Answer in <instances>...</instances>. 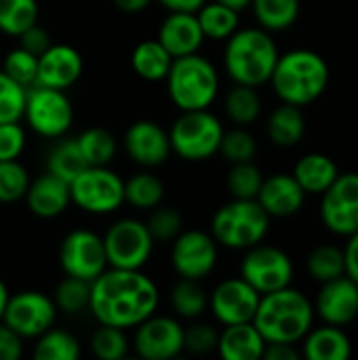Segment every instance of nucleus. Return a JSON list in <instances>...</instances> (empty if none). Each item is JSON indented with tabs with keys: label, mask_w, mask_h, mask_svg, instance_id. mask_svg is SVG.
<instances>
[{
	"label": "nucleus",
	"mask_w": 358,
	"mask_h": 360,
	"mask_svg": "<svg viewBox=\"0 0 358 360\" xmlns=\"http://www.w3.org/2000/svg\"><path fill=\"white\" fill-rule=\"evenodd\" d=\"M251 323L257 327L266 344H298L312 329L314 304L289 285L285 289L264 293Z\"/></svg>",
	"instance_id": "f03ea898"
},
{
	"label": "nucleus",
	"mask_w": 358,
	"mask_h": 360,
	"mask_svg": "<svg viewBox=\"0 0 358 360\" xmlns=\"http://www.w3.org/2000/svg\"><path fill=\"white\" fill-rule=\"evenodd\" d=\"M91 352L99 360H120L129 356L131 342L127 338L124 329L110 327V325H99L93 335H91Z\"/></svg>",
	"instance_id": "58836bf2"
},
{
	"label": "nucleus",
	"mask_w": 358,
	"mask_h": 360,
	"mask_svg": "<svg viewBox=\"0 0 358 360\" xmlns=\"http://www.w3.org/2000/svg\"><path fill=\"white\" fill-rule=\"evenodd\" d=\"M217 2H222V4H226V6H230V8L238 11V13H243L251 4V0H217Z\"/></svg>",
	"instance_id": "13d9d810"
},
{
	"label": "nucleus",
	"mask_w": 358,
	"mask_h": 360,
	"mask_svg": "<svg viewBox=\"0 0 358 360\" xmlns=\"http://www.w3.org/2000/svg\"><path fill=\"white\" fill-rule=\"evenodd\" d=\"M27 146V133L17 122H0V160H19Z\"/></svg>",
	"instance_id": "09e8293b"
},
{
	"label": "nucleus",
	"mask_w": 358,
	"mask_h": 360,
	"mask_svg": "<svg viewBox=\"0 0 358 360\" xmlns=\"http://www.w3.org/2000/svg\"><path fill=\"white\" fill-rule=\"evenodd\" d=\"M160 291L143 270L106 268L91 283L89 312L97 325L135 329L158 310Z\"/></svg>",
	"instance_id": "f257e3e1"
},
{
	"label": "nucleus",
	"mask_w": 358,
	"mask_h": 360,
	"mask_svg": "<svg viewBox=\"0 0 358 360\" xmlns=\"http://www.w3.org/2000/svg\"><path fill=\"white\" fill-rule=\"evenodd\" d=\"M249 8L260 27L272 32H285L295 25L300 17V0H251Z\"/></svg>",
	"instance_id": "c756f323"
},
{
	"label": "nucleus",
	"mask_w": 358,
	"mask_h": 360,
	"mask_svg": "<svg viewBox=\"0 0 358 360\" xmlns=\"http://www.w3.org/2000/svg\"><path fill=\"white\" fill-rule=\"evenodd\" d=\"M306 270L317 283H329L346 274L344 249L333 245H319L306 257Z\"/></svg>",
	"instance_id": "e433bc0d"
},
{
	"label": "nucleus",
	"mask_w": 358,
	"mask_h": 360,
	"mask_svg": "<svg viewBox=\"0 0 358 360\" xmlns=\"http://www.w3.org/2000/svg\"><path fill=\"white\" fill-rule=\"evenodd\" d=\"M241 278H245L260 295L285 289L293 281L291 257L272 245H255L241 259Z\"/></svg>",
	"instance_id": "f8f14e48"
},
{
	"label": "nucleus",
	"mask_w": 358,
	"mask_h": 360,
	"mask_svg": "<svg viewBox=\"0 0 358 360\" xmlns=\"http://www.w3.org/2000/svg\"><path fill=\"white\" fill-rule=\"evenodd\" d=\"M162 198H165V184L150 169H143L124 181V205H131L133 209L150 211L158 207Z\"/></svg>",
	"instance_id": "473e14b6"
},
{
	"label": "nucleus",
	"mask_w": 358,
	"mask_h": 360,
	"mask_svg": "<svg viewBox=\"0 0 358 360\" xmlns=\"http://www.w3.org/2000/svg\"><path fill=\"white\" fill-rule=\"evenodd\" d=\"M114 6L120 11V13H127V15H137V13H143L146 8H150V4L154 0H112Z\"/></svg>",
	"instance_id": "6e6d98bb"
},
{
	"label": "nucleus",
	"mask_w": 358,
	"mask_h": 360,
	"mask_svg": "<svg viewBox=\"0 0 358 360\" xmlns=\"http://www.w3.org/2000/svg\"><path fill=\"white\" fill-rule=\"evenodd\" d=\"M314 312L327 325H350L358 316V285L346 274L323 283L314 302Z\"/></svg>",
	"instance_id": "aec40b11"
},
{
	"label": "nucleus",
	"mask_w": 358,
	"mask_h": 360,
	"mask_svg": "<svg viewBox=\"0 0 358 360\" xmlns=\"http://www.w3.org/2000/svg\"><path fill=\"white\" fill-rule=\"evenodd\" d=\"M302 356V352L295 348V344H283V342H274V344H266L264 348V356L266 360H298Z\"/></svg>",
	"instance_id": "603ef678"
},
{
	"label": "nucleus",
	"mask_w": 358,
	"mask_h": 360,
	"mask_svg": "<svg viewBox=\"0 0 358 360\" xmlns=\"http://www.w3.org/2000/svg\"><path fill=\"white\" fill-rule=\"evenodd\" d=\"M329 78V65L323 55L310 49H293L279 55L270 84L283 103L304 108L327 91Z\"/></svg>",
	"instance_id": "7ed1b4c3"
},
{
	"label": "nucleus",
	"mask_w": 358,
	"mask_h": 360,
	"mask_svg": "<svg viewBox=\"0 0 358 360\" xmlns=\"http://www.w3.org/2000/svg\"><path fill=\"white\" fill-rule=\"evenodd\" d=\"M219 245L205 230H181L171 240V266L179 278L205 281L217 266Z\"/></svg>",
	"instance_id": "4468645a"
},
{
	"label": "nucleus",
	"mask_w": 358,
	"mask_h": 360,
	"mask_svg": "<svg viewBox=\"0 0 358 360\" xmlns=\"http://www.w3.org/2000/svg\"><path fill=\"white\" fill-rule=\"evenodd\" d=\"M27 129L42 139L65 137L74 124V105L65 91L32 84L25 95L23 118Z\"/></svg>",
	"instance_id": "6e6552de"
},
{
	"label": "nucleus",
	"mask_w": 358,
	"mask_h": 360,
	"mask_svg": "<svg viewBox=\"0 0 358 360\" xmlns=\"http://www.w3.org/2000/svg\"><path fill=\"white\" fill-rule=\"evenodd\" d=\"M217 340H219V331L209 323H200L198 319L190 327H184V350H188L190 354L203 356L215 352Z\"/></svg>",
	"instance_id": "de8ad7c7"
},
{
	"label": "nucleus",
	"mask_w": 358,
	"mask_h": 360,
	"mask_svg": "<svg viewBox=\"0 0 358 360\" xmlns=\"http://www.w3.org/2000/svg\"><path fill=\"white\" fill-rule=\"evenodd\" d=\"M59 266L65 276L93 283L108 268L103 238L89 228L68 232L59 245Z\"/></svg>",
	"instance_id": "ddd939ff"
},
{
	"label": "nucleus",
	"mask_w": 358,
	"mask_h": 360,
	"mask_svg": "<svg viewBox=\"0 0 358 360\" xmlns=\"http://www.w3.org/2000/svg\"><path fill=\"white\" fill-rule=\"evenodd\" d=\"M103 238V249L108 257V268L122 270H143L154 253V238L146 226V221L135 217L116 219Z\"/></svg>",
	"instance_id": "9d476101"
},
{
	"label": "nucleus",
	"mask_w": 358,
	"mask_h": 360,
	"mask_svg": "<svg viewBox=\"0 0 358 360\" xmlns=\"http://www.w3.org/2000/svg\"><path fill=\"white\" fill-rule=\"evenodd\" d=\"M156 38L171 53L173 59L198 53L205 42L196 13H169L162 19Z\"/></svg>",
	"instance_id": "5701e85b"
},
{
	"label": "nucleus",
	"mask_w": 358,
	"mask_h": 360,
	"mask_svg": "<svg viewBox=\"0 0 358 360\" xmlns=\"http://www.w3.org/2000/svg\"><path fill=\"white\" fill-rule=\"evenodd\" d=\"M344 259H346V276H350L358 285V232L348 236V245L344 247Z\"/></svg>",
	"instance_id": "864d4df0"
},
{
	"label": "nucleus",
	"mask_w": 358,
	"mask_h": 360,
	"mask_svg": "<svg viewBox=\"0 0 358 360\" xmlns=\"http://www.w3.org/2000/svg\"><path fill=\"white\" fill-rule=\"evenodd\" d=\"M196 19L205 40H215V42H226L241 27V13L217 0H207L196 11Z\"/></svg>",
	"instance_id": "c85d7f7f"
},
{
	"label": "nucleus",
	"mask_w": 358,
	"mask_h": 360,
	"mask_svg": "<svg viewBox=\"0 0 358 360\" xmlns=\"http://www.w3.org/2000/svg\"><path fill=\"white\" fill-rule=\"evenodd\" d=\"M171 308L177 319H200L209 310V293L203 287V281L179 278L171 289Z\"/></svg>",
	"instance_id": "7c9ffc66"
},
{
	"label": "nucleus",
	"mask_w": 358,
	"mask_h": 360,
	"mask_svg": "<svg viewBox=\"0 0 358 360\" xmlns=\"http://www.w3.org/2000/svg\"><path fill=\"white\" fill-rule=\"evenodd\" d=\"M2 72L6 76H11L15 82L23 84L25 89H30L32 84H36V72H38V55L30 53L23 46H15L6 53L4 61H2Z\"/></svg>",
	"instance_id": "a18cd8bd"
},
{
	"label": "nucleus",
	"mask_w": 358,
	"mask_h": 360,
	"mask_svg": "<svg viewBox=\"0 0 358 360\" xmlns=\"http://www.w3.org/2000/svg\"><path fill=\"white\" fill-rule=\"evenodd\" d=\"M32 177L19 160H0V205L23 200Z\"/></svg>",
	"instance_id": "79ce46f5"
},
{
	"label": "nucleus",
	"mask_w": 358,
	"mask_h": 360,
	"mask_svg": "<svg viewBox=\"0 0 358 360\" xmlns=\"http://www.w3.org/2000/svg\"><path fill=\"white\" fill-rule=\"evenodd\" d=\"M262 184H264V173L253 160L234 162L226 179V186L232 198H257Z\"/></svg>",
	"instance_id": "a19ab883"
},
{
	"label": "nucleus",
	"mask_w": 358,
	"mask_h": 360,
	"mask_svg": "<svg viewBox=\"0 0 358 360\" xmlns=\"http://www.w3.org/2000/svg\"><path fill=\"white\" fill-rule=\"evenodd\" d=\"M321 221L338 236L358 232V173H340L321 194Z\"/></svg>",
	"instance_id": "dca6fc26"
},
{
	"label": "nucleus",
	"mask_w": 358,
	"mask_h": 360,
	"mask_svg": "<svg viewBox=\"0 0 358 360\" xmlns=\"http://www.w3.org/2000/svg\"><path fill=\"white\" fill-rule=\"evenodd\" d=\"M89 297H91V283L74 278V276H65L53 293V302L57 310L70 316L87 312Z\"/></svg>",
	"instance_id": "ea45409f"
},
{
	"label": "nucleus",
	"mask_w": 358,
	"mask_h": 360,
	"mask_svg": "<svg viewBox=\"0 0 358 360\" xmlns=\"http://www.w3.org/2000/svg\"><path fill=\"white\" fill-rule=\"evenodd\" d=\"M266 133L276 148H295L306 133V118L302 108L281 101V105L274 108L268 116Z\"/></svg>",
	"instance_id": "bb28decb"
},
{
	"label": "nucleus",
	"mask_w": 358,
	"mask_h": 360,
	"mask_svg": "<svg viewBox=\"0 0 358 360\" xmlns=\"http://www.w3.org/2000/svg\"><path fill=\"white\" fill-rule=\"evenodd\" d=\"M171 103L179 112L209 110L219 95V72L215 63L198 53L175 57L165 78Z\"/></svg>",
	"instance_id": "39448f33"
},
{
	"label": "nucleus",
	"mask_w": 358,
	"mask_h": 360,
	"mask_svg": "<svg viewBox=\"0 0 358 360\" xmlns=\"http://www.w3.org/2000/svg\"><path fill=\"white\" fill-rule=\"evenodd\" d=\"M300 352L306 360H346L352 356V342L342 327L325 323L304 335Z\"/></svg>",
	"instance_id": "b1692460"
},
{
	"label": "nucleus",
	"mask_w": 358,
	"mask_h": 360,
	"mask_svg": "<svg viewBox=\"0 0 358 360\" xmlns=\"http://www.w3.org/2000/svg\"><path fill=\"white\" fill-rule=\"evenodd\" d=\"M146 226H148L154 240L171 243L184 230V219H181V213L175 207H167V205L160 202L158 207L150 209Z\"/></svg>",
	"instance_id": "c03bdc74"
},
{
	"label": "nucleus",
	"mask_w": 358,
	"mask_h": 360,
	"mask_svg": "<svg viewBox=\"0 0 358 360\" xmlns=\"http://www.w3.org/2000/svg\"><path fill=\"white\" fill-rule=\"evenodd\" d=\"M70 198L89 215H112L124 205V179L110 167H87L70 181Z\"/></svg>",
	"instance_id": "1a4fd4ad"
},
{
	"label": "nucleus",
	"mask_w": 358,
	"mask_h": 360,
	"mask_svg": "<svg viewBox=\"0 0 358 360\" xmlns=\"http://www.w3.org/2000/svg\"><path fill=\"white\" fill-rule=\"evenodd\" d=\"M264 348L266 340L253 323L228 325L219 331L217 352L224 360H260Z\"/></svg>",
	"instance_id": "393cba45"
},
{
	"label": "nucleus",
	"mask_w": 358,
	"mask_h": 360,
	"mask_svg": "<svg viewBox=\"0 0 358 360\" xmlns=\"http://www.w3.org/2000/svg\"><path fill=\"white\" fill-rule=\"evenodd\" d=\"M27 209L32 215L40 219H55L68 211L72 205L70 198V184L63 181L61 177L44 171L36 179L30 181L27 192L23 196Z\"/></svg>",
	"instance_id": "4be33fe9"
},
{
	"label": "nucleus",
	"mask_w": 358,
	"mask_h": 360,
	"mask_svg": "<svg viewBox=\"0 0 358 360\" xmlns=\"http://www.w3.org/2000/svg\"><path fill=\"white\" fill-rule=\"evenodd\" d=\"M51 44H53V40H51L49 32H46L40 23L30 25V27L19 36V46L27 49V51H30V53H34V55L44 53Z\"/></svg>",
	"instance_id": "8fccbe9b"
},
{
	"label": "nucleus",
	"mask_w": 358,
	"mask_h": 360,
	"mask_svg": "<svg viewBox=\"0 0 358 360\" xmlns=\"http://www.w3.org/2000/svg\"><path fill=\"white\" fill-rule=\"evenodd\" d=\"M122 148L131 162H135L141 169H156L165 165L173 154L169 131L150 118H141L129 124L122 137Z\"/></svg>",
	"instance_id": "a211bd4d"
},
{
	"label": "nucleus",
	"mask_w": 358,
	"mask_h": 360,
	"mask_svg": "<svg viewBox=\"0 0 358 360\" xmlns=\"http://www.w3.org/2000/svg\"><path fill=\"white\" fill-rule=\"evenodd\" d=\"M82 354L80 342L65 329L55 325L34 340L32 356L36 360H78Z\"/></svg>",
	"instance_id": "72a5a7b5"
},
{
	"label": "nucleus",
	"mask_w": 358,
	"mask_h": 360,
	"mask_svg": "<svg viewBox=\"0 0 358 360\" xmlns=\"http://www.w3.org/2000/svg\"><path fill=\"white\" fill-rule=\"evenodd\" d=\"M279 46L264 27H238L224 46V70L236 84L262 86L270 82L279 61Z\"/></svg>",
	"instance_id": "20e7f679"
},
{
	"label": "nucleus",
	"mask_w": 358,
	"mask_h": 360,
	"mask_svg": "<svg viewBox=\"0 0 358 360\" xmlns=\"http://www.w3.org/2000/svg\"><path fill=\"white\" fill-rule=\"evenodd\" d=\"M270 215L255 198H232L211 217V236L230 251H247L268 236Z\"/></svg>",
	"instance_id": "423d86ee"
},
{
	"label": "nucleus",
	"mask_w": 358,
	"mask_h": 360,
	"mask_svg": "<svg viewBox=\"0 0 358 360\" xmlns=\"http://www.w3.org/2000/svg\"><path fill=\"white\" fill-rule=\"evenodd\" d=\"M84 70L82 55L63 42H53L44 53L38 55V72H36V84L53 86L68 91L74 86Z\"/></svg>",
	"instance_id": "6ab92c4d"
},
{
	"label": "nucleus",
	"mask_w": 358,
	"mask_h": 360,
	"mask_svg": "<svg viewBox=\"0 0 358 360\" xmlns=\"http://www.w3.org/2000/svg\"><path fill=\"white\" fill-rule=\"evenodd\" d=\"M167 13H196L207 0H156Z\"/></svg>",
	"instance_id": "5fc2aeb1"
},
{
	"label": "nucleus",
	"mask_w": 358,
	"mask_h": 360,
	"mask_svg": "<svg viewBox=\"0 0 358 360\" xmlns=\"http://www.w3.org/2000/svg\"><path fill=\"white\" fill-rule=\"evenodd\" d=\"M27 89L0 70V122H21Z\"/></svg>",
	"instance_id": "49530a36"
},
{
	"label": "nucleus",
	"mask_w": 358,
	"mask_h": 360,
	"mask_svg": "<svg viewBox=\"0 0 358 360\" xmlns=\"http://www.w3.org/2000/svg\"><path fill=\"white\" fill-rule=\"evenodd\" d=\"M171 63H173V57L158 42V38L141 40L131 51V68H133V72L141 80H148V82H165Z\"/></svg>",
	"instance_id": "cd10ccee"
},
{
	"label": "nucleus",
	"mask_w": 358,
	"mask_h": 360,
	"mask_svg": "<svg viewBox=\"0 0 358 360\" xmlns=\"http://www.w3.org/2000/svg\"><path fill=\"white\" fill-rule=\"evenodd\" d=\"M338 175H340V169L333 162V158L321 152L304 154L293 167V177L298 179V184L304 188L306 194L321 196L338 179Z\"/></svg>",
	"instance_id": "a878e982"
},
{
	"label": "nucleus",
	"mask_w": 358,
	"mask_h": 360,
	"mask_svg": "<svg viewBox=\"0 0 358 360\" xmlns=\"http://www.w3.org/2000/svg\"><path fill=\"white\" fill-rule=\"evenodd\" d=\"M224 131L222 120L209 110L179 112L169 129L171 152L186 162H205L219 154Z\"/></svg>",
	"instance_id": "0eeeda50"
},
{
	"label": "nucleus",
	"mask_w": 358,
	"mask_h": 360,
	"mask_svg": "<svg viewBox=\"0 0 358 360\" xmlns=\"http://www.w3.org/2000/svg\"><path fill=\"white\" fill-rule=\"evenodd\" d=\"M262 95L257 86L249 84H236L226 93L224 97V110L226 116L236 124V127H249L262 116Z\"/></svg>",
	"instance_id": "2f4dec72"
},
{
	"label": "nucleus",
	"mask_w": 358,
	"mask_h": 360,
	"mask_svg": "<svg viewBox=\"0 0 358 360\" xmlns=\"http://www.w3.org/2000/svg\"><path fill=\"white\" fill-rule=\"evenodd\" d=\"M219 154L230 162H247L253 160L257 154V141L255 137L247 131V127H236L230 131H224L222 143H219Z\"/></svg>",
	"instance_id": "37998d69"
},
{
	"label": "nucleus",
	"mask_w": 358,
	"mask_h": 360,
	"mask_svg": "<svg viewBox=\"0 0 358 360\" xmlns=\"http://www.w3.org/2000/svg\"><path fill=\"white\" fill-rule=\"evenodd\" d=\"M8 287H6V283L2 281V276H0V321H2V316H4V308H6V302H8Z\"/></svg>",
	"instance_id": "4d7b16f0"
},
{
	"label": "nucleus",
	"mask_w": 358,
	"mask_h": 360,
	"mask_svg": "<svg viewBox=\"0 0 358 360\" xmlns=\"http://www.w3.org/2000/svg\"><path fill=\"white\" fill-rule=\"evenodd\" d=\"M38 0H0V32L19 38L30 25L38 23Z\"/></svg>",
	"instance_id": "4c0bfd02"
},
{
	"label": "nucleus",
	"mask_w": 358,
	"mask_h": 360,
	"mask_svg": "<svg viewBox=\"0 0 358 360\" xmlns=\"http://www.w3.org/2000/svg\"><path fill=\"white\" fill-rule=\"evenodd\" d=\"M23 356V340L0 321V360H17Z\"/></svg>",
	"instance_id": "3c124183"
},
{
	"label": "nucleus",
	"mask_w": 358,
	"mask_h": 360,
	"mask_svg": "<svg viewBox=\"0 0 358 360\" xmlns=\"http://www.w3.org/2000/svg\"><path fill=\"white\" fill-rule=\"evenodd\" d=\"M87 160L78 148L76 137H59L46 156V171L61 177L63 181H72L82 169H87Z\"/></svg>",
	"instance_id": "c9c22d12"
},
{
	"label": "nucleus",
	"mask_w": 358,
	"mask_h": 360,
	"mask_svg": "<svg viewBox=\"0 0 358 360\" xmlns=\"http://www.w3.org/2000/svg\"><path fill=\"white\" fill-rule=\"evenodd\" d=\"M76 141L89 167H110L118 154V139L103 127L84 129Z\"/></svg>",
	"instance_id": "f704fd0d"
},
{
	"label": "nucleus",
	"mask_w": 358,
	"mask_h": 360,
	"mask_svg": "<svg viewBox=\"0 0 358 360\" xmlns=\"http://www.w3.org/2000/svg\"><path fill=\"white\" fill-rule=\"evenodd\" d=\"M57 306L51 295L34 289H25L8 295L2 323L11 327L23 342L36 340L44 331H49L57 321Z\"/></svg>",
	"instance_id": "9b49d317"
},
{
	"label": "nucleus",
	"mask_w": 358,
	"mask_h": 360,
	"mask_svg": "<svg viewBox=\"0 0 358 360\" xmlns=\"http://www.w3.org/2000/svg\"><path fill=\"white\" fill-rule=\"evenodd\" d=\"M306 196L308 194L298 184L293 173H274L270 177H264V184L255 200L270 215V219L272 217L285 219L302 211Z\"/></svg>",
	"instance_id": "412c9836"
},
{
	"label": "nucleus",
	"mask_w": 358,
	"mask_h": 360,
	"mask_svg": "<svg viewBox=\"0 0 358 360\" xmlns=\"http://www.w3.org/2000/svg\"><path fill=\"white\" fill-rule=\"evenodd\" d=\"M133 350L143 360H171L184 352V325L175 316L152 314L135 327Z\"/></svg>",
	"instance_id": "2eb2a0df"
},
{
	"label": "nucleus",
	"mask_w": 358,
	"mask_h": 360,
	"mask_svg": "<svg viewBox=\"0 0 358 360\" xmlns=\"http://www.w3.org/2000/svg\"><path fill=\"white\" fill-rule=\"evenodd\" d=\"M260 297L262 295L245 278L234 276L215 285V289L209 293V310L222 327L251 323Z\"/></svg>",
	"instance_id": "f3484780"
}]
</instances>
